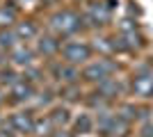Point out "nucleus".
<instances>
[{
    "mask_svg": "<svg viewBox=\"0 0 153 137\" xmlns=\"http://www.w3.org/2000/svg\"><path fill=\"white\" fill-rule=\"evenodd\" d=\"M66 59H71V62H82V59H87L89 57V48L87 46H82V44H71V46H66Z\"/></svg>",
    "mask_w": 153,
    "mask_h": 137,
    "instance_id": "obj_1",
    "label": "nucleus"
},
{
    "mask_svg": "<svg viewBox=\"0 0 153 137\" xmlns=\"http://www.w3.org/2000/svg\"><path fill=\"white\" fill-rule=\"evenodd\" d=\"M110 71H112V66H110V64H105V62H96V64H91L89 69L85 71V76L91 78V80H103Z\"/></svg>",
    "mask_w": 153,
    "mask_h": 137,
    "instance_id": "obj_2",
    "label": "nucleus"
},
{
    "mask_svg": "<svg viewBox=\"0 0 153 137\" xmlns=\"http://www.w3.org/2000/svg\"><path fill=\"white\" fill-rule=\"evenodd\" d=\"M135 91L142 96H151L153 94V76H140L135 78Z\"/></svg>",
    "mask_w": 153,
    "mask_h": 137,
    "instance_id": "obj_3",
    "label": "nucleus"
},
{
    "mask_svg": "<svg viewBox=\"0 0 153 137\" xmlns=\"http://www.w3.org/2000/svg\"><path fill=\"white\" fill-rule=\"evenodd\" d=\"M57 27H62L64 32H71V30H76L78 23H80V19H78L76 14H71V12H64L62 16H57Z\"/></svg>",
    "mask_w": 153,
    "mask_h": 137,
    "instance_id": "obj_4",
    "label": "nucleus"
}]
</instances>
